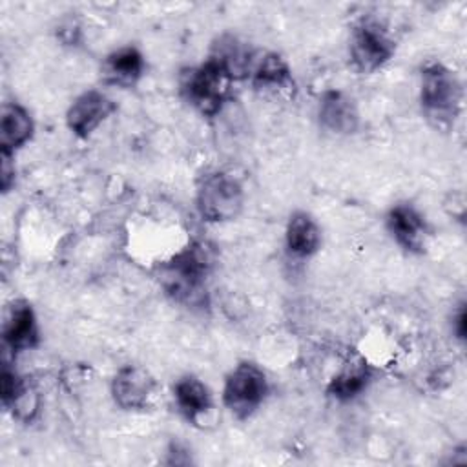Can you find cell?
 <instances>
[{
  "label": "cell",
  "mask_w": 467,
  "mask_h": 467,
  "mask_svg": "<svg viewBox=\"0 0 467 467\" xmlns=\"http://www.w3.org/2000/svg\"><path fill=\"white\" fill-rule=\"evenodd\" d=\"M2 337L5 350L16 354L29 350L38 343V325L31 305L24 299H16L7 306Z\"/></svg>",
  "instance_id": "cell-10"
},
{
  "label": "cell",
  "mask_w": 467,
  "mask_h": 467,
  "mask_svg": "<svg viewBox=\"0 0 467 467\" xmlns=\"http://www.w3.org/2000/svg\"><path fill=\"white\" fill-rule=\"evenodd\" d=\"M173 396L181 414L192 423H197L212 409L210 390L195 376L181 378L173 387Z\"/></svg>",
  "instance_id": "cell-18"
},
{
  "label": "cell",
  "mask_w": 467,
  "mask_h": 467,
  "mask_svg": "<svg viewBox=\"0 0 467 467\" xmlns=\"http://www.w3.org/2000/svg\"><path fill=\"white\" fill-rule=\"evenodd\" d=\"M394 51V40L376 18H361L352 27L348 55L356 71L374 73L392 58Z\"/></svg>",
  "instance_id": "cell-6"
},
{
  "label": "cell",
  "mask_w": 467,
  "mask_h": 467,
  "mask_svg": "<svg viewBox=\"0 0 467 467\" xmlns=\"http://www.w3.org/2000/svg\"><path fill=\"white\" fill-rule=\"evenodd\" d=\"M387 228L403 250L412 254H421L425 250L429 228L423 215L412 204H394L387 213Z\"/></svg>",
  "instance_id": "cell-9"
},
{
  "label": "cell",
  "mask_w": 467,
  "mask_h": 467,
  "mask_svg": "<svg viewBox=\"0 0 467 467\" xmlns=\"http://www.w3.org/2000/svg\"><path fill=\"white\" fill-rule=\"evenodd\" d=\"M13 155L2 153V168H0V184L2 192H9V188L15 182V164L11 162Z\"/></svg>",
  "instance_id": "cell-20"
},
{
  "label": "cell",
  "mask_w": 467,
  "mask_h": 467,
  "mask_svg": "<svg viewBox=\"0 0 467 467\" xmlns=\"http://www.w3.org/2000/svg\"><path fill=\"white\" fill-rule=\"evenodd\" d=\"M285 239H286L288 252L294 257L305 259L317 252L321 243V232L316 221L308 213L296 212L288 219Z\"/></svg>",
  "instance_id": "cell-19"
},
{
  "label": "cell",
  "mask_w": 467,
  "mask_h": 467,
  "mask_svg": "<svg viewBox=\"0 0 467 467\" xmlns=\"http://www.w3.org/2000/svg\"><path fill=\"white\" fill-rule=\"evenodd\" d=\"M266 392L265 372L252 361H241L224 379L223 403L235 418L246 420L261 407Z\"/></svg>",
  "instance_id": "cell-5"
},
{
  "label": "cell",
  "mask_w": 467,
  "mask_h": 467,
  "mask_svg": "<svg viewBox=\"0 0 467 467\" xmlns=\"http://www.w3.org/2000/svg\"><path fill=\"white\" fill-rule=\"evenodd\" d=\"M248 80L255 89L270 93H292L296 82L286 60L272 51L257 53Z\"/></svg>",
  "instance_id": "cell-13"
},
{
  "label": "cell",
  "mask_w": 467,
  "mask_h": 467,
  "mask_svg": "<svg viewBox=\"0 0 467 467\" xmlns=\"http://www.w3.org/2000/svg\"><path fill=\"white\" fill-rule=\"evenodd\" d=\"M2 403L18 421L29 423L40 410L36 389L7 363L2 367Z\"/></svg>",
  "instance_id": "cell-11"
},
{
  "label": "cell",
  "mask_w": 467,
  "mask_h": 467,
  "mask_svg": "<svg viewBox=\"0 0 467 467\" xmlns=\"http://www.w3.org/2000/svg\"><path fill=\"white\" fill-rule=\"evenodd\" d=\"M212 263V250L206 243H192L161 266V283L175 301L188 306H204Z\"/></svg>",
  "instance_id": "cell-1"
},
{
  "label": "cell",
  "mask_w": 467,
  "mask_h": 467,
  "mask_svg": "<svg viewBox=\"0 0 467 467\" xmlns=\"http://www.w3.org/2000/svg\"><path fill=\"white\" fill-rule=\"evenodd\" d=\"M372 370L367 359L361 354H348L347 359L341 363L334 378L328 381L327 392L336 400L347 401L361 394L370 381Z\"/></svg>",
  "instance_id": "cell-15"
},
{
  "label": "cell",
  "mask_w": 467,
  "mask_h": 467,
  "mask_svg": "<svg viewBox=\"0 0 467 467\" xmlns=\"http://www.w3.org/2000/svg\"><path fill=\"white\" fill-rule=\"evenodd\" d=\"M234 80L210 58L181 73L182 97L202 115L213 117L232 97Z\"/></svg>",
  "instance_id": "cell-3"
},
{
  "label": "cell",
  "mask_w": 467,
  "mask_h": 467,
  "mask_svg": "<svg viewBox=\"0 0 467 467\" xmlns=\"http://www.w3.org/2000/svg\"><path fill=\"white\" fill-rule=\"evenodd\" d=\"M197 210L208 223H224L235 219L244 202V192L239 179L228 171L206 173L195 195Z\"/></svg>",
  "instance_id": "cell-4"
},
{
  "label": "cell",
  "mask_w": 467,
  "mask_h": 467,
  "mask_svg": "<svg viewBox=\"0 0 467 467\" xmlns=\"http://www.w3.org/2000/svg\"><path fill=\"white\" fill-rule=\"evenodd\" d=\"M115 102L102 91H84L71 102L66 113L67 128L78 137H88L115 111Z\"/></svg>",
  "instance_id": "cell-8"
},
{
  "label": "cell",
  "mask_w": 467,
  "mask_h": 467,
  "mask_svg": "<svg viewBox=\"0 0 467 467\" xmlns=\"http://www.w3.org/2000/svg\"><path fill=\"white\" fill-rule=\"evenodd\" d=\"M317 119L321 128L334 135L354 133L359 124V113L354 100L341 89H327L321 95Z\"/></svg>",
  "instance_id": "cell-12"
},
{
  "label": "cell",
  "mask_w": 467,
  "mask_h": 467,
  "mask_svg": "<svg viewBox=\"0 0 467 467\" xmlns=\"http://www.w3.org/2000/svg\"><path fill=\"white\" fill-rule=\"evenodd\" d=\"M255 55L257 53L250 49L248 44L232 35H224L213 44L208 58L213 60L235 82L248 78Z\"/></svg>",
  "instance_id": "cell-14"
},
{
  "label": "cell",
  "mask_w": 467,
  "mask_h": 467,
  "mask_svg": "<svg viewBox=\"0 0 467 467\" xmlns=\"http://www.w3.org/2000/svg\"><path fill=\"white\" fill-rule=\"evenodd\" d=\"M462 84L441 62H425L420 69V104L436 128H451L462 109Z\"/></svg>",
  "instance_id": "cell-2"
},
{
  "label": "cell",
  "mask_w": 467,
  "mask_h": 467,
  "mask_svg": "<svg viewBox=\"0 0 467 467\" xmlns=\"http://www.w3.org/2000/svg\"><path fill=\"white\" fill-rule=\"evenodd\" d=\"M454 332L458 334L460 339L465 337V308L460 306L456 317H454Z\"/></svg>",
  "instance_id": "cell-21"
},
{
  "label": "cell",
  "mask_w": 467,
  "mask_h": 467,
  "mask_svg": "<svg viewBox=\"0 0 467 467\" xmlns=\"http://www.w3.org/2000/svg\"><path fill=\"white\" fill-rule=\"evenodd\" d=\"M144 73V57L137 47L126 46L109 53L102 64V75L108 84L131 88Z\"/></svg>",
  "instance_id": "cell-17"
},
{
  "label": "cell",
  "mask_w": 467,
  "mask_h": 467,
  "mask_svg": "<svg viewBox=\"0 0 467 467\" xmlns=\"http://www.w3.org/2000/svg\"><path fill=\"white\" fill-rule=\"evenodd\" d=\"M157 392L155 378L140 365H124L111 381L113 401L124 410H144Z\"/></svg>",
  "instance_id": "cell-7"
},
{
  "label": "cell",
  "mask_w": 467,
  "mask_h": 467,
  "mask_svg": "<svg viewBox=\"0 0 467 467\" xmlns=\"http://www.w3.org/2000/svg\"><path fill=\"white\" fill-rule=\"evenodd\" d=\"M35 131L33 119L29 111L18 102L2 104L0 113V146L2 153L13 155L18 148H22Z\"/></svg>",
  "instance_id": "cell-16"
}]
</instances>
